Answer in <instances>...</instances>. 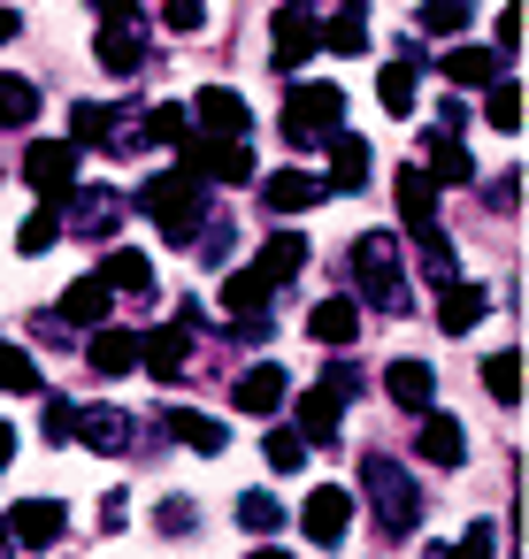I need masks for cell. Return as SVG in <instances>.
Instances as JSON below:
<instances>
[{
    "mask_svg": "<svg viewBox=\"0 0 529 559\" xmlns=\"http://www.w3.org/2000/svg\"><path fill=\"white\" fill-rule=\"evenodd\" d=\"M139 207L162 223V238H169V246H200L208 185H200L192 169H162V177H146V185H139Z\"/></svg>",
    "mask_w": 529,
    "mask_h": 559,
    "instance_id": "1",
    "label": "cell"
},
{
    "mask_svg": "<svg viewBox=\"0 0 529 559\" xmlns=\"http://www.w3.org/2000/svg\"><path fill=\"white\" fill-rule=\"evenodd\" d=\"M361 490H368V506H376V528H384V544L414 536V521H422V490H414V475H407L399 460L368 452V467H361Z\"/></svg>",
    "mask_w": 529,
    "mask_h": 559,
    "instance_id": "2",
    "label": "cell"
},
{
    "mask_svg": "<svg viewBox=\"0 0 529 559\" xmlns=\"http://www.w3.org/2000/svg\"><path fill=\"white\" fill-rule=\"evenodd\" d=\"M338 123H345V93H338V85H292V93H284L277 131H284L292 146H322V139H338Z\"/></svg>",
    "mask_w": 529,
    "mask_h": 559,
    "instance_id": "3",
    "label": "cell"
},
{
    "mask_svg": "<svg viewBox=\"0 0 529 559\" xmlns=\"http://www.w3.org/2000/svg\"><path fill=\"white\" fill-rule=\"evenodd\" d=\"M185 123H200L192 139H215V146H246V100L231 93V85H200L192 93V108H185Z\"/></svg>",
    "mask_w": 529,
    "mask_h": 559,
    "instance_id": "4",
    "label": "cell"
},
{
    "mask_svg": "<svg viewBox=\"0 0 529 559\" xmlns=\"http://www.w3.org/2000/svg\"><path fill=\"white\" fill-rule=\"evenodd\" d=\"M353 269H361V292L376 299V307H407V292H399V246L384 238V230H368L361 246H353Z\"/></svg>",
    "mask_w": 529,
    "mask_h": 559,
    "instance_id": "5",
    "label": "cell"
},
{
    "mask_svg": "<svg viewBox=\"0 0 529 559\" xmlns=\"http://www.w3.org/2000/svg\"><path fill=\"white\" fill-rule=\"evenodd\" d=\"M177 154H185V169L200 177V185H254V154L246 146H215V139H177Z\"/></svg>",
    "mask_w": 529,
    "mask_h": 559,
    "instance_id": "6",
    "label": "cell"
},
{
    "mask_svg": "<svg viewBox=\"0 0 529 559\" xmlns=\"http://www.w3.org/2000/svg\"><path fill=\"white\" fill-rule=\"evenodd\" d=\"M24 185H32L47 207H62V200L78 192V146H62V139L32 146V154H24Z\"/></svg>",
    "mask_w": 529,
    "mask_h": 559,
    "instance_id": "7",
    "label": "cell"
},
{
    "mask_svg": "<svg viewBox=\"0 0 529 559\" xmlns=\"http://www.w3.org/2000/svg\"><path fill=\"white\" fill-rule=\"evenodd\" d=\"M0 528H9V544H24V551H55L62 528H70V506H55V498H24Z\"/></svg>",
    "mask_w": 529,
    "mask_h": 559,
    "instance_id": "8",
    "label": "cell"
},
{
    "mask_svg": "<svg viewBox=\"0 0 529 559\" xmlns=\"http://www.w3.org/2000/svg\"><path fill=\"white\" fill-rule=\"evenodd\" d=\"M315 47H322V24L299 9V0H292V9H277V24H269V55H277V70H299Z\"/></svg>",
    "mask_w": 529,
    "mask_h": 559,
    "instance_id": "9",
    "label": "cell"
},
{
    "mask_svg": "<svg viewBox=\"0 0 529 559\" xmlns=\"http://www.w3.org/2000/svg\"><path fill=\"white\" fill-rule=\"evenodd\" d=\"M299 521H307V544H345V521H353V490H338V483H322L307 506H299Z\"/></svg>",
    "mask_w": 529,
    "mask_h": 559,
    "instance_id": "10",
    "label": "cell"
},
{
    "mask_svg": "<svg viewBox=\"0 0 529 559\" xmlns=\"http://www.w3.org/2000/svg\"><path fill=\"white\" fill-rule=\"evenodd\" d=\"M399 215H407L414 246H422V238H437V185L422 177V162H407V169H399Z\"/></svg>",
    "mask_w": 529,
    "mask_h": 559,
    "instance_id": "11",
    "label": "cell"
},
{
    "mask_svg": "<svg viewBox=\"0 0 529 559\" xmlns=\"http://www.w3.org/2000/svg\"><path fill=\"white\" fill-rule=\"evenodd\" d=\"M93 62H101L108 78H139V62H146V39H139V24H101V39H93Z\"/></svg>",
    "mask_w": 529,
    "mask_h": 559,
    "instance_id": "12",
    "label": "cell"
},
{
    "mask_svg": "<svg viewBox=\"0 0 529 559\" xmlns=\"http://www.w3.org/2000/svg\"><path fill=\"white\" fill-rule=\"evenodd\" d=\"M483 314H491V292H483V284H460V276H445V284H437V322H445L452 337H460V330H475Z\"/></svg>",
    "mask_w": 529,
    "mask_h": 559,
    "instance_id": "13",
    "label": "cell"
},
{
    "mask_svg": "<svg viewBox=\"0 0 529 559\" xmlns=\"http://www.w3.org/2000/svg\"><path fill=\"white\" fill-rule=\"evenodd\" d=\"M284 391H292V383H284V368H277V360H261V368H246V376H238L231 406L261 421V414H277V406H284Z\"/></svg>",
    "mask_w": 529,
    "mask_h": 559,
    "instance_id": "14",
    "label": "cell"
},
{
    "mask_svg": "<svg viewBox=\"0 0 529 559\" xmlns=\"http://www.w3.org/2000/svg\"><path fill=\"white\" fill-rule=\"evenodd\" d=\"M414 452H422L430 467H460V460H468V437H460V421H452V414H422Z\"/></svg>",
    "mask_w": 529,
    "mask_h": 559,
    "instance_id": "15",
    "label": "cell"
},
{
    "mask_svg": "<svg viewBox=\"0 0 529 559\" xmlns=\"http://www.w3.org/2000/svg\"><path fill=\"white\" fill-rule=\"evenodd\" d=\"M108 299H116V292H108L101 276H78V284L55 299V314H62V322H78V330H101V322H108Z\"/></svg>",
    "mask_w": 529,
    "mask_h": 559,
    "instance_id": "16",
    "label": "cell"
},
{
    "mask_svg": "<svg viewBox=\"0 0 529 559\" xmlns=\"http://www.w3.org/2000/svg\"><path fill=\"white\" fill-rule=\"evenodd\" d=\"M384 391H391V406L422 414V406L437 399V376H430V360H391V368H384Z\"/></svg>",
    "mask_w": 529,
    "mask_h": 559,
    "instance_id": "17",
    "label": "cell"
},
{
    "mask_svg": "<svg viewBox=\"0 0 529 559\" xmlns=\"http://www.w3.org/2000/svg\"><path fill=\"white\" fill-rule=\"evenodd\" d=\"M338 406H345V399H330V391L315 383V391L292 406V437H299V444H330V437H338Z\"/></svg>",
    "mask_w": 529,
    "mask_h": 559,
    "instance_id": "18",
    "label": "cell"
},
{
    "mask_svg": "<svg viewBox=\"0 0 529 559\" xmlns=\"http://www.w3.org/2000/svg\"><path fill=\"white\" fill-rule=\"evenodd\" d=\"M78 444L124 452V444H131V414H124V406H78Z\"/></svg>",
    "mask_w": 529,
    "mask_h": 559,
    "instance_id": "19",
    "label": "cell"
},
{
    "mask_svg": "<svg viewBox=\"0 0 529 559\" xmlns=\"http://www.w3.org/2000/svg\"><path fill=\"white\" fill-rule=\"evenodd\" d=\"M322 200V177H307V169H277L269 185H261V207H277V215H299V207H315Z\"/></svg>",
    "mask_w": 529,
    "mask_h": 559,
    "instance_id": "20",
    "label": "cell"
},
{
    "mask_svg": "<svg viewBox=\"0 0 529 559\" xmlns=\"http://www.w3.org/2000/svg\"><path fill=\"white\" fill-rule=\"evenodd\" d=\"M254 269H261V284H269V292H277V284H292V276L307 269V238H299V230H277V238L261 246V261H254Z\"/></svg>",
    "mask_w": 529,
    "mask_h": 559,
    "instance_id": "21",
    "label": "cell"
},
{
    "mask_svg": "<svg viewBox=\"0 0 529 559\" xmlns=\"http://www.w3.org/2000/svg\"><path fill=\"white\" fill-rule=\"evenodd\" d=\"M85 360H93V376H131L139 368V337L131 330H93V345H85Z\"/></svg>",
    "mask_w": 529,
    "mask_h": 559,
    "instance_id": "22",
    "label": "cell"
},
{
    "mask_svg": "<svg viewBox=\"0 0 529 559\" xmlns=\"http://www.w3.org/2000/svg\"><path fill=\"white\" fill-rule=\"evenodd\" d=\"M185 345H192V330H177V322H162V330H146L139 337V360L169 383V376H185Z\"/></svg>",
    "mask_w": 529,
    "mask_h": 559,
    "instance_id": "23",
    "label": "cell"
},
{
    "mask_svg": "<svg viewBox=\"0 0 529 559\" xmlns=\"http://www.w3.org/2000/svg\"><path fill=\"white\" fill-rule=\"evenodd\" d=\"M101 284H108V292H139V299H146V292H154V261H146L139 246H116V253L101 261Z\"/></svg>",
    "mask_w": 529,
    "mask_h": 559,
    "instance_id": "24",
    "label": "cell"
},
{
    "mask_svg": "<svg viewBox=\"0 0 529 559\" xmlns=\"http://www.w3.org/2000/svg\"><path fill=\"white\" fill-rule=\"evenodd\" d=\"M361 185H368V146L338 131V139H330V185H322V192H361Z\"/></svg>",
    "mask_w": 529,
    "mask_h": 559,
    "instance_id": "25",
    "label": "cell"
},
{
    "mask_svg": "<svg viewBox=\"0 0 529 559\" xmlns=\"http://www.w3.org/2000/svg\"><path fill=\"white\" fill-rule=\"evenodd\" d=\"M307 330H315V345H353V330H361V307H353V299H315Z\"/></svg>",
    "mask_w": 529,
    "mask_h": 559,
    "instance_id": "26",
    "label": "cell"
},
{
    "mask_svg": "<svg viewBox=\"0 0 529 559\" xmlns=\"http://www.w3.org/2000/svg\"><path fill=\"white\" fill-rule=\"evenodd\" d=\"M422 177H430V185H475V162H468V146H452V139H430V162H422Z\"/></svg>",
    "mask_w": 529,
    "mask_h": 559,
    "instance_id": "27",
    "label": "cell"
},
{
    "mask_svg": "<svg viewBox=\"0 0 529 559\" xmlns=\"http://www.w3.org/2000/svg\"><path fill=\"white\" fill-rule=\"evenodd\" d=\"M445 78L452 85H498V55L491 47H452L445 55Z\"/></svg>",
    "mask_w": 529,
    "mask_h": 559,
    "instance_id": "28",
    "label": "cell"
},
{
    "mask_svg": "<svg viewBox=\"0 0 529 559\" xmlns=\"http://www.w3.org/2000/svg\"><path fill=\"white\" fill-rule=\"evenodd\" d=\"M376 100H384V116H407V108H414V55L384 62V78H376Z\"/></svg>",
    "mask_w": 529,
    "mask_h": 559,
    "instance_id": "29",
    "label": "cell"
},
{
    "mask_svg": "<svg viewBox=\"0 0 529 559\" xmlns=\"http://www.w3.org/2000/svg\"><path fill=\"white\" fill-rule=\"evenodd\" d=\"M223 307H231L238 322H254V314H269V284H261V269H238V276L223 284Z\"/></svg>",
    "mask_w": 529,
    "mask_h": 559,
    "instance_id": "30",
    "label": "cell"
},
{
    "mask_svg": "<svg viewBox=\"0 0 529 559\" xmlns=\"http://www.w3.org/2000/svg\"><path fill=\"white\" fill-rule=\"evenodd\" d=\"M483 391H491L498 406H521V353H514V345L483 360Z\"/></svg>",
    "mask_w": 529,
    "mask_h": 559,
    "instance_id": "31",
    "label": "cell"
},
{
    "mask_svg": "<svg viewBox=\"0 0 529 559\" xmlns=\"http://www.w3.org/2000/svg\"><path fill=\"white\" fill-rule=\"evenodd\" d=\"M169 429H177L192 452H223V444H231V429H223V421H208V414H192V406H177V414H169Z\"/></svg>",
    "mask_w": 529,
    "mask_h": 559,
    "instance_id": "32",
    "label": "cell"
},
{
    "mask_svg": "<svg viewBox=\"0 0 529 559\" xmlns=\"http://www.w3.org/2000/svg\"><path fill=\"white\" fill-rule=\"evenodd\" d=\"M322 47H330V55H368V24H361V9H338V16L322 24Z\"/></svg>",
    "mask_w": 529,
    "mask_h": 559,
    "instance_id": "33",
    "label": "cell"
},
{
    "mask_svg": "<svg viewBox=\"0 0 529 559\" xmlns=\"http://www.w3.org/2000/svg\"><path fill=\"white\" fill-rule=\"evenodd\" d=\"M39 116V93L24 85V78H9V70H0V123H9V131H24Z\"/></svg>",
    "mask_w": 529,
    "mask_h": 559,
    "instance_id": "34",
    "label": "cell"
},
{
    "mask_svg": "<svg viewBox=\"0 0 529 559\" xmlns=\"http://www.w3.org/2000/svg\"><path fill=\"white\" fill-rule=\"evenodd\" d=\"M483 123H491V131H506V139L521 131V85H514V78H506V85H491V100H483Z\"/></svg>",
    "mask_w": 529,
    "mask_h": 559,
    "instance_id": "35",
    "label": "cell"
},
{
    "mask_svg": "<svg viewBox=\"0 0 529 559\" xmlns=\"http://www.w3.org/2000/svg\"><path fill=\"white\" fill-rule=\"evenodd\" d=\"M62 207H70V215H85L78 230H93V238H108V230H116V200H108V192H70Z\"/></svg>",
    "mask_w": 529,
    "mask_h": 559,
    "instance_id": "36",
    "label": "cell"
},
{
    "mask_svg": "<svg viewBox=\"0 0 529 559\" xmlns=\"http://www.w3.org/2000/svg\"><path fill=\"white\" fill-rule=\"evenodd\" d=\"M430 559H498V528H491V521H475L460 544H430Z\"/></svg>",
    "mask_w": 529,
    "mask_h": 559,
    "instance_id": "37",
    "label": "cell"
},
{
    "mask_svg": "<svg viewBox=\"0 0 529 559\" xmlns=\"http://www.w3.org/2000/svg\"><path fill=\"white\" fill-rule=\"evenodd\" d=\"M62 238V207H39V215H24V230H16V253H47Z\"/></svg>",
    "mask_w": 529,
    "mask_h": 559,
    "instance_id": "38",
    "label": "cell"
},
{
    "mask_svg": "<svg viewBox=\"0 0 529 559\" xmlns=\"http://www.w3.org/2000/svg\"><path fill=\"white\" fill-rule=\"evenodd\" d=\"M0 391H39V360L24 345H0Z\"/></svg>",
    "mask_w": 529,
    "mask_h": 559,
    "instance_id": "39",
    "label": "cell"
},
{
    "mask_svg": "<svg viewBox=\"0 0 529 559\" xmlns=\"http://www.w3.org/2000/svg\"><path fill=\"white\" fill-rule=\"evenodd\" d=\"M238 521H246L254 536H269V528H284V506H277L269 490H246V498H238Z\"/></svg>",
    "mask_w": 529,
    "mask_h": 559,
    "instance_id": "40",
    "label": "cell"
},
{
    "mask_svg": "<svg viewBox=\"0 0 529 559\" xmlns=\"http://www.w3.org/2000/svg\"><path fill=\"white\" fill-rule=\"evenodd\" d=\"M101 139H108V108L78 100V108H70V146H101Z\"/></svg>",
    "mask_w": 529,
    "mask_h": 559,
    "instance_id": "41",
    "label": "cell"
},
{
    "mask_svg": "<svg viewBox=\"0 0 529 559\" xmlns=\"http://www.w3.org/2000/svg\"><path fill=\"white\" fill-rule=\"evenodd\" d=\"M185 131H192V123H185V100H162V108L146 116V139H154V146H177Z\"/></svg>",
    "mask_w": 529,
    "mask_h": 559,
    "instance_id": "42",
    "label": "cell"
},
{
    "mask_svg": "<svg viewBox=\"0 0 529 559\" xmlns=\"http://www.w3.org/2000/svg\"><path fill=\"white\" fill-rule=\"evenodd\" d=\"M269 467H277V475H299V467H307V444H299L292 429H269Z\"/></svg>",
    "mask_w": 529,
    "mask_h": 559,
    "instance_id": "43",
    "label": "cell"
},
{
    "mask_svg": "<svg viewBox=\"0 0 529 559\" xmlns=\"http://www.w3.org/2000/svg\"><path fill=\"white\" fill-rule=\"evenodd\" d=\"M475 0H422V32H460Z\"/></svg>",
    "mask_w": 529,
    "mask_h": 559,
    "instance_id": "44",
    "label": "cell"
},
{
    "mask_svg": "<svg viewBox=\"0 0 529 559\" xmlns=\"http://www.w3.org/2000/svg\"><path fill=\"white\" fill-rule=\"evenodd\" d=\"M39 437H47V444H70V437H78V406H70V399H55V406H47V421H39Z\"/></svg>",
    "mask_w": 529,
    "mask_h": 559,
    "instance_id": "45",
    "label": "cell"
},
{
    "mask_svg": "<svg viewBox=\"0 0 529 559\" xmlns=\"http://www.w3.org/2000/svg\"><path fill=\"white\" fill-rule=\"evenodd\" d=\"M491 32H498V39H491V55H514V47H521V0H506Z\"/></svg>",
    "mask_w": 529,
    "mask_h": 559,
    "instance_id": "46",
    "label": "cell"
},
{
    "mask_svg": "<svg viewBox=\"0 0 529 559\" xmlns=\"http://www.w3.org/2000/svg\"><path fill=\"white\" fill-rule=\"evenodd\" d=\"M200 16H208V0H169V32H200Z\"/></svg>",
    "mask_w": 529,
    "mask_h": 559,
    "instance_id": "47",
    "label": "cell"
},
{
    "mask_svg": "<svg viewBox=\"0 0 529 559\" xmlns=\"http://www.w3.org/2000/svg\"><path fill=\"white\" fill-rule=\"evenodd\" d=\"M101 24H139V0H93Z\"/></svg>",
    "mask_w": 529,
    "mask_h": 559,
    "instance_id": "48",
    "label": "cell"
},
{
    "mask_svg": "<svg viewBox=\"0 0 529 559\" xmlns=\"http://www.w3.org/2000/svg\"><path fill=\"white\" fill-rule=\"evenodd\" d=\"M9 460H16V429H9V421H0V467H9Z\"/></svg>",
    "mask_w": 529,
    "mask_h": 559,
    "instance_id": "49",
    "label": "cell"
},
{
    "mask_svg": "<svg viewBox=\"0 0 529 559\" xmlns=\"http://www.w3.org/2000/svg\"><path fill=\"white\" fill-rule=\"evenodd\" d=\"M16 39V9H0V47H9Z\"/></svg>",
    "mask_w": 529,
    "mask_h": 559,
    "instance_id": "50",
    "label": "cell"
},
{
    "mask_svg": "<svg viewBox=\"0 0 529 559\" xmlns=\"http://www.w3.org/2000/svg\"><path fill=\"white\" fill-rule=\"evenodd\" d=\"M254 559H292V551H277V544H261V551H254Z\"/></svg>",
    "mask_w": 529,
    "mask_h": 559,
    "instance_id": "51",
    "label": "cell"
},
{
    "mask_svg": "<svg viewBox=\"0 0 529 559\" xmlns=\"http://www.w3.org/2000/svg\"><path fill=\"white\" fill-rule=\"evenodd\" d=\"M9 551H16V544H9V528H0V559H9Z\"/></svg>",
    "mask_w": 529,
    "mask_h": 559,
    "instance_id": "52",
    "label": "cell"
},
{
    "mask_svg": "<svg viewBox=\"0 0 529 559\" xmlns=\"http://www.w3.org/2000/svg\"><path fill=\"white\" fill-rule=\"evenodd\" d=\"M299 9H307V0H299Z\"/></svg>",
    "mask_w": 529,
    "mask_h": 559,
    "instance_id": "53",
    "label": "cell"
}]
</instances>
